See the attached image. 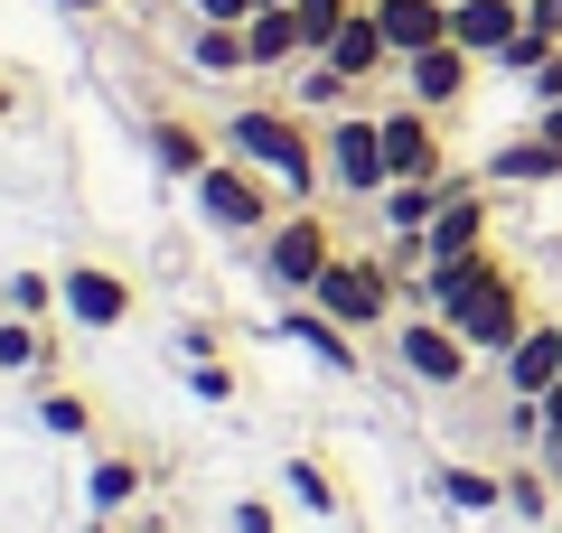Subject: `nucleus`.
<instances>
[{"label": "nucleus", "mask_w": 562, "mask_h": 533, "mask_svg": "<svg viewBox=\"0 0 562 533\" xmlns=\"http://www.w3.org/2000/svg\"><path fill=\"white\" fill-rule=\"evenodd\" d=\"M225 150L235 159H254L262 178H272L281 197H319V178H328V159H319V132H310L301 113H281V103H244V113H225Z\"/></svg>", "instance_id": "obj_1"}, {"label": "nucleus", "mask_w": 562, "mask_h": 533, "mask_svg": "<svg viewBox=\"0 0 562 533\" xmlns=\"http://www.w3.org/2000/svg\"><path fill=\"white\" fill-rule=\"evenodd\" d=\"M328 262H338V235H328L319 206H291V216L262 225V281H272L281 299H310Z\"/></svg>", "instance_id": "obj_2"}, {"label": "nucleus", "mask_w": 562, "mask_h": 533, "mask_svg": "<svg viewBox=\"0 0 562 533\" xmlns=\"http://www.w3.org/2000/svg\"><path fill=\"white\" fill-rule=\"evenodd\" d=\"M188 188H198V216L216 225V235H262V225L281 216V206H272V178H262L254 159H235V150H225V159H206V169L188 178Z\"/></svg>", "instance_id": "obj_3"}, {"label": "nucleus", "mask_w": 562, "mask_h": 533, "mask_svg": "<svg viewBox=\"0 0 562 533\" xmlns=\"http://www.w3.org/2000/svg\"><path fill=\"white\" fill-rule=\"evenodd\" d=\"M310 299H319L338 328H357V337H366V328H384V318H394L403 272H394V262H366V253H338V262L319 272V291H310Z\"/></svg>", "instance_id": "obj_4"}, {"label": "nucleus", "mask_w": 562, "mask_h": 533, "mask_svg": "<svg viewBox=\"0 0 562 533\" xmlns=\"http://www.w3.org/2000/svg\"><path fill=\"white\" fill-rule=\"evenodd\" d=\"M319 159H328V188H347V197H384V188H394V169H384V122L375 113H328Z\"/></svg>", "instance_id": "obj_5"}, {"label": "nucleus", "mask_w": 562, "mask_h": 533, "mask_svg": "<svg viewBox=\"0 0 562 533\" xmlns=\"http://www.w3.org/2000/svg\"><path fill=\"white\" fill-rule=\"evenodd\" d=\"M394 355H403V375L413 384H431V394H450V384H469V365H479V347H469L450 318H431V309H413L394 328Z\"/></svg>", "instance_id": "obj_6"}, {"label": "nucleus", "mask_w": 562, "mask_h": 533, "mask_svg": "<svg viewBox=\"0 0 562 533\" xmlns=\"http://www.w3.org/2000/svg\"><path fill=\"white\" fill-rule=\"evenodd\" d=\"M450 328H460L479 355H506L525 328H535V299H525V281H516V272H497V281H487V291L469 299L460 318H450Z\"/></svg>", "instance_id": "obj_7"}, {"label": "nucleus", "mask_w": 562, "mask_h": 533, "mask_svg": "<svg viewBox=\"0 0 562 533\" xmlns=\"http://www.w3.org/2000/svg\"><path fill=\"white\" fill-rule=\"evenodd\" d=\"M384 122V169L394 178H441L450 159H441V113H422L413 94L394 103V113H375Z\"/></svg>", "instance_id": "obj_8"}, {"label": "nucleus", "mask_w": 562, "mask_h": 533, "mask_svg": "<svg viewBox=\"0 0 562 533\" xmlns=\"http://www.w3.org/2000/svg\"><path fill=\"white\" fill-rule=\"evenodd\" d=\"M469 76H479V57H469L460 38H441V47H422V57H403V94H413L422 113H450V103L469 94Z\"/></svg>", "instance_id": "obj_9"}, {"label": "nucleus", "mask_w": 562, "mask_h": 533, "mask_svg": "<svg viewBox=\"0 0 562 533\" xmlns=\"http://www.w3.org/2000/svg\"><path fill=\"white\" fill-rule=\"evenodd\" d=\"M479 178H487V188H553V178H562V132H543V122H535V132L497 140Z\"/></svg>", "instance_id": "obj_10"}, {"label": "nucleus", "mask_w": 562, "mask_h": 533, "mask_svg": "<svg viewBox=\"0 0 562 533\" xmlns=\"http://www.w3.org/2000/svg\"><path fill=\"white\" fill-rule=\"evenodd\" d=\"M460 188H469V169H441V178H394V188H384V197H375L384 235H422V225L441 216V206L460 197Z\"/></svg>", "instance_id": "obj_11"}, {"label": "nucleus", "mask_w": 562, "mask_h": 533, "mask_svg": "<svg viewBox=\"0 0 562 533\" xmlns=\"http://www.w3.org/2000/svg\"><path fill=\"white\" fill-rule=\"evenodd\" d=\"M57 299L85 318V328H122V318H132V281L103 272V262H76V272H57Z\"/></svg>", "instance_id": "obj_12"}, {"label": "nucleus", "mask_w": 562, "mask_h": 533, "mask_svg": "<svg viewBox=\"0 0 562 533\" xmlns=\"http://www.w3.org/2000/svg\"><path fill=\"white\" fill-rule=\"evenodd\" d=\"M497 365H506V394H525V402L553 394V375H562V318H535V328H525Z\"/></svg>", "instance_id": "obj_13"}, {"label": "nucleus", "mask_w": 562, "mask_h": 533, "mask_svg": "<svg viewBox=\"0 0 562 533\" xmlns=\"http://www.w3.org/2000/svg\"><path fill=\"white\" fill-rule=\"evenodd\" d=\"M525 29V0H450V38L469 47L479 66H497V47Z\"/></svg>", "instance_id": "obj_14"}, {"label": "nucleus", "mask_w": 562, "mask_h": 533, "mask_svg": "<svg viewBox=\"0 0 562 533\" xmlns=\"http://www.w3.org/2000/svg\"><path fill=\"white\" fill-rule=\"evenodd\" d=\"M281 337H291V347H310L328 365V375H357L366 355H357V328H338V318L319 309V299H301V309H281Z\"/></svg>", "instance_id": "obj_15"}, {"label": "nucleus", "mask_w": 562, "mask_h": 533, "mask_svg": "<svg viewBox=\"0 0 562 533\" xmlns=\"http://www.w3.org/2000/svg\"><path fill=\"white\" fill-rule=\"evenodd\" d=\"M375 10V29L394 38V57H422V47L450 38V0H366Z\"/></svg>", "instance_id": "obj_16"}, {"label": "nucleus", "mask_w": 562, "mask_h": 533, "mask_svg": "<svg viewBox=\"0 0 562 533\" xmlns=\"http://www.w3.org/2000/svg\"><path fill=\"white\" fill-rule=\"evenodd\" d=\"M328 66H338L347 84H375L384 66H403V57H394V38L375 29V10H357V20H347L338 38H328Z\"/></svg>", "instance_id": "obj_17"}, {"label": "nucleus", "mask_w": 562, "mask_h": 533, "mask_svg": "<svg viewBox=\"0 0 562 533\" xmlns=\"http://www.w3.org/2000/svg\"><path fill=\"white\" fill-rule=\"evenodd\" d=\"M422 243H431V262H450V253H479V243H487V197H479V178H469L460 197H450L431 225H422Z\"/></svg>", "instance_id": "obj_18"}, {"label": "nucleus", "mask_w": 562, "mask_h": 533, "mask_svg": "<svg viewBox=\"0 0 562 533\" xmlns=\"http://www.w3.org/2000/svg\"><path fill=\"white\" fill-rule=\"evenodd\" d=\"M244 57H254V76H262V66H301L310 57L301 20H291V10H254V20H244Z\"/></svg>", "instance_id": "obj_19"}, {"label": "nucleus", "mask_w": 562, "mask_h": 533, "mask_svg": "<svg viewBox=\"0 0 562 533\" xmlns=\"http://www.w3.org/2000/svg\"><path fill=\"white\" fill-rule=\"evenodd\" d=\"M188 66H198V76H254V57H244V29L198 20V38H188Z\"/></svg>", "instance_id": "obj_20"}, {"label": "nucleus", "mask_w": 562, "mask_h": 533, "mask_svg": "<svg viewBox=\"0 0 562 533\" xmlns=\"http://www.w3.org/2000/svg\"><path fill=\"white\" fill-rule=\"evenodd\" d=\"M150 159H160L169 178H198L216 150H206V132H198V122H150Z\"/></svg>", "instance_id": "obj_21"}, {"label": "nucleus", "mask_w": 562, "mask_h": 533, "mask_svg": "<svg viewBox=\"0 0 562 533\" xmlns=\"http://www.w3.org/2000/svg\"><path fill=\"white\" fill-rule=\"evenodd\" d=\"M431 487H441L460 514H497V506H506V477H497V468H460V458H450V468L431 477Z\"/></svg>", "instance_id": "obj_22"}, {"label": "nucleus", "mask_w": 562, "mask_h": 533, "mask_svg": "<svg viewBox=\"0 0 562 533\" xmlns=\"http://www.w3.org/2000/svg\"><path fill=\"white\" fill-rule=\"evenodd\" d=\"M291 94H301V113H357V84L328 57H301V84H291Z\"/></svg>", "instance_id": "obj_23"}, {"label": "nucleus", "mask_w": 562, "mask_h": 533, "mask_svg": "<svg viewBox=\"0 0 562 533\" xmlns=\"http://www.w3.org/2000/svg\"><path fill=\"white\" fill-rule=\"evenodd\" d=\"M357 10H366V0H291V20H301V47H310V57H328V38H338Z\"/></svg>", "instance_id": "obj_24"}, {"label": "nucleus", "mask_w": 562, "mask_h": 533, "mask_svg": "<svg viewBox=\"0 0 562 533\" xmlns=\"http://www.w3.org/2000/svg\"><path fill=\"white\" fill-rule=\"evenodd\" d=\"M506 514H516V524H543V514H553V477H543V458H535V468H506Z\"/></svg>", "instance_id": "obj_25"}, {"label": "nucleus", "mask_w": 562, "mask_h": 533, "mask_svg": "<svg viewBox=\"0 0 562 533\" xmlns=\"http://www.w3.org/2000/svg\"><path fill=\"white\" fill-rule=\"evenodd\" d=\"M85 496H94V514L132 506V496H140V468H132V458H94V477H85Z\"/></svg>", "instance_id": "obj_26"}, {"label": "nucleus", "mask_w": 562, "mask_h": 533, "mask_svg": "<svg viewBox=\"0 0 562 533\" xmlns=\"http://www.w3.org/2000/svg\"><path fill=\"white\" fill-rule=\"evenodd\" d=\"M29 365H47V337L10 309V318H0V375H29Z\"/></svg>", "instance_id": "obj_27"}, {"label": "nucleus", "mask_w": 562, "mask_h": 533, "mask_svg": "<svg viewBox=\"0 0 562 533\" xmlns=\"http://www.w3.org/2000/svg\"><path fill=\"white\" fill-rule=\"evenodd\" d=\"M281 487L301 496V506H310V514H338V477H328V468H319V458H291V468H281Z\"/></svg>", "instance_id": "obj_28"}, {"label": "nucleus", "mask_w": 562, "mask_h": 533, "mask_svg": "<svg viewBox=\"0 0 562 533\" xmlns=\"http://www.w3.org/2000/svg\"><path fill=\"white\" fill-rule=\"evenodd\" d=\"M543 402V440H535V458H543V477H562V375H553V394H535Z\"/></svg>", "instance_id": "obj_29"}, {"label": "nucleus", "mask_w": 562, "mask_h": 533, "mask_svg": "<svg viewBox=\"0 0 562 533\" xmlns=\"http://www.w3.org/2000/svg\"><path fill=\"white\" fill-rule=\"evenodd\" d=\"M38 421H47L57 440H85V421H94V412H85L76 394H47V402H38Z\"/></svg>", "instance_id": "obj_30"}, {"label": "nucleus", "mask_w": 562, "mask_h": 533, "mask_svg": "<svg viewBox=\"0 0 562 533\" xmlns=\"http://www.w3.org/2000/svg\"><path fill=\"white\" fill-rule=\"evenodd\" d=\"M10 309H20V318L57 309V281H47V272H20V281H10Z\"/></svg>", "instance_id": "obj_31"}, {"label": "nucleus", "mask_w": 562, "mask_h": 533, "mask_svg": "<svg viewBox=\"0 0 562 533\" xmlns=\"http://www.w3.org/2000/svg\"><path fill=\"white\" fill-rule=\"evenodd\" d=\"M188 394H198V402H225V394H235V375H225L216 355H198V365H188Z\"/></svg>", "instance_id": "obj_32"}, {"label": "nucleus", "mask_w": 562, "mask_h": 533, "mask_svg": "<svg viewBox=\"0 0 562 533\" xmlns=\"http://www.w3.org/2000/svg\"><path fill=\"white\" fill-rule=\"evenodd\" d=\"M525 94H535V113H553V103H562V47L535 66V76H525Z\"/></svg>", "instance_id": "obj_33"}, {"label": "nucleus", "mask_w": 562, "mask_h": 533, "mask_svg": "<svg viewBox=\"0 0 562 533\" xmlns=\"http://www.w3.org/2000/svg\"><path fill=\"white\" fill-rule=\"evenodd\" d=\"M235 533H281V514L262 506V496H244V506H235Z\"/></svg>", "instance_id": "obj_34"}, {"label": "nucleus", "mask_w": 562, "mask_h": 533, "mask_svg": "<svg viewBox=\"0 0 562 533\" xmlns=\"http://www.w3.org/2000/svg\"><path fill=\"white\" fill-rule=\"evenodd\" d=\"M188 10H198V20H225V29L254 20V0H188Z\"/></svg>", "instance_id": "obj_35"}, {"label": "nucleus", "mask_w": 562, "mask_h": 533, "mask_svg": "<svg viewBox=\"0 0 562 533\" xmlns=\"http://www.w3.org/2000/svg\"><path fill=\"white\" fill-rule=\"evenodd\" d=\"M525 29H543V38L562 47V0H525Z\"/></svg>", "instance_id": "obj_36"}, {"label": "nucleus", "mask_w": 562, "mask_h": 533, "mask_svg": "<svg viewBox=\"0 0 562 533\" xmlns=\"http://www.w3.org/2000/svg\"><path fill=\"white\" fill-rule=\"evenodd\" d=\"M57 10H113V0H57Z\"/></svg>", "instance_id": "obj_37"}, {"label": "nucleus", "mask_w": 562, "mask_h": 533, "mask_svg": "<svg viewBox=\"0 0 562 533\" xmlns=\"http://www.w3.org/2000/svg\"><path fill=\"white\" fill-rule=\"evenodd\" d=\"M535 122H543V132H562V103H553V113H535Z\"/></svg>", "instance_id": "obj_38"}, {"label": "nucleus", "mask_w": 562, "mask_h": 533, "mask_svg": "<svg viewBox=\"0 0 562 533\" xmlns=\"http://www.w3.org/2000/svg\"><path fill=\"white\" fill-rule=\"evenodd\" d=\"M254 10H291V0H254Z\"/></svg>", "instance_id": "obj_39"}, {"label": "nucleus", "mask_w": 562, "mask_h": 533, "mask_svg": "<svg viewBox=\"0 0 562 533\" xmlns=\"http://www.w3.org/2000/svg\"><path fill=\"white\" fill-rule=\"evenodd\" d=\"M0 113H10V94H0Z\"/></svg>", "instance_id": "obj_40"}, {"label": "nucleus", "mask_w": 562, "mask_h": 533, "mask_svg": "<svg viewBox=\"0 0 562 533\" xmlns=\"http://www.w3.org/2000/svg\"><path fill=\"white\" fill-rule=\"evenodd\" d=\"M94 533H103V524H94Z\"/></svg>", "instance_id": "obj_41"}]
</instances>
